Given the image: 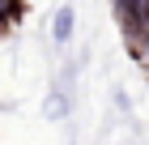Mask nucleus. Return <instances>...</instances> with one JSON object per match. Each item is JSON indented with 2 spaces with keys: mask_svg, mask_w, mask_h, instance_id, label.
Returning <instances> with one entry per match:
<instances>
[{
  "mask_svg": "<svg viewBox=\"0 0 149 145\" xmlns=\"http://www.w3.org/2000/svg\"><path fill=\"white\" fill-rule=\"evenodd\" d=\"M51 34H56V43H68V39H72V9H60V13H56Z\"/></svg>",
  "mask_w": 149,
  "mask_h": 145,
  "instance_id": "nucleus-1",
  "label": "nucleus"
},
{
  "mask_svg": "<svg viewBox=\"0 0 149 145\" xmlns=\"http://www.w3.org/2000/svg\"><path fill=\"white\" fill-rule=\"evenodd\" d=\"M17 9H22V0H0V26L13 22V17H17Z\"/></svg>",
  "mask_w": 149,
  "mask_h": 145,
  "instance_id": "nucleus-2",
  "label": "nucleus"
}]
</instances>
